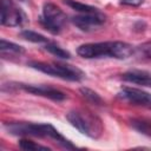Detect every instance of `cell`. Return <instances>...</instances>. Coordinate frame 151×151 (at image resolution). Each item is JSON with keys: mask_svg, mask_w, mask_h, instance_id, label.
Returning a JSON list of instances; mask_svg holds the SVG:
<instances>
[{"mask_svg": "<svg viewBox=\"0 0 151 151\" xmlns=\"http://www.w3.org/2000/svg\"><path fill=\"white\" fill-rule=\"evenodd\" d=\"M77 53L87 59L111 57L117 59H126L132 55L133 47L123 41H105V42H93L84 44L77 48Z\"/></svg>", "mask_w": 151, "mask_h": 151, "instance_id": "1", "label": "cell"}, {"mask_svg": "<svg viewBox=\"0 0 151 151\" xmlns=\"http://www.w3.org/2000/svg\"><path fill=\"white\" fill-rule=\"evenodd\" d=\"M5 129L14 136H32L39 138H52L66 149H74V146L65 139L52 125L37 123H9L5 124Z\"/></svg>", "mask_w": 151, "mask_h": 151, "instance_id": "2", "label": "cell"}, {"mask_svg": "<svg viewBox=\"0 0 151 151\" xmlns=\"http://www.w3.org/2000/svg\"><path fill=\"white\" fill-rule=\"evenodd\" d=\"M66 119L70 122V124L76 127L80 133L97 139L100 137L103 127H101V123L100 120L92 116L90 112H85V111H70L66 114Z\"/></svg>", "mask_w": 151, "mask_h": 151, "instance_id": "3", "label": "cell"}, {"mask_svg": "<svg viewBox=\"0 0 151 151\" xmlns=\"http://www.w3.org/2000/svg\"><path fill=\"white\" fill-rule=\"evenodd\" d=\"M29 66L44 72L46 74L58 77L65 80H72V81H78L84 77V73L72 66V65H61V64H47V63H40V61H32L29 63Z\"/></svg>", "mask_w": 151, "mask_h": 151, "instance_id": "4", "label": "cell"}, {"mask_svg": "<svg viewBox=\"0 0 151 151\" xmlns=\"http://www.w3.org/2000/svg\"><path fill=\"white\" fill-rule=\"evenodd\" d=\"M40 22L50 32L59 33L66 22V15L57 5L48 2L44 5Z\"/></svg>", "mask_w": 151, "mask_h": 151, "instance_id": "5", "label": "cell"}, {"mask_svg": "<svg viewBox=\"0 0 151 151\" xmlns=\"http://www.w3.org/2000/svg\"><path fill=\"white\" fill-rule=\"evenodd\" d=\"M25 19L24 13L14 6L9 0H2L1 6V24L5 26H18Z\"/></svg>", "mask_w": 151, "mask_h": 151, "instance_id": "6", "label": "cell"}, {"mask_svg": "<svg viewBox=\"0 0 151 151\" xmlns=\"http://www.w3.org/2000/svg\"><path fill=\"white\" fill-rule=\"evenodd\" d=\"M73 24L80 28L81 31H90L93 27L100 26L105 21V15H103L100 12L97 13H85L81 15H77L72 19Z\"/></svg>", "mask_w": 151, "mask_h": 151, "instance_id": "7", "label": "cell"}, {"mask_svg": "<svg viewBox=\"0 0 151 151\" xmlns=\"http://www.w3.org/2000/svg\"><path fill=\"white\" fill-rule=\"evenodd\" d=\"M120 96L132 104L151 107V94L134 87H123Z\"/></svg>", "mask_w": 151, "mask_h": 151, "instance_id": "8", "label": "cell"}, {"mask_svg": "<svg viewBox=\"0 0 151 151\" xmlns=\"http://www.w3.org/2000/svg\"><path fill=\"white\" fill-rule=\"evenodd\" d=\"M20 86H21V88H24L25 91H27L29 93H33V94H37V96H42V97L50 98L52 100L60 101V100H64L66 98L65 93H63L59 90L48 87V86H44V85H26V84H20Z\"/></svg>", "mask_w": 151, "mask_h": 151, "instance_id": "9", "label": "cell"}, {"mask_svg": "<svg viewBox=\"0 0 151 151\" xmlns=\"http://www.w3.org/2000/svg\"><path fill=\"white\" fill-rule=\"evenodd\" d=\"M123 79L133 84L151 87V73L144 71H130L123 74Z\"/></svg>", "mask_w": 151, "mask_h": 151, "instance_id": "10", "label": "cell"}, {"mask_svg": "<svg viewBox=\"0 0 151 151\" xmlns=\"http://www.w3.org/2000/svg\"><path fill=\"white\" fill-rule=\"evenodd\" d=\"M65 5H67L68 7H71L72 9L77 11V12H80L83 14L85 13H97L99 12L96 7L93 6H90V5H85V4H81V2H78L76 0H63Z\"/></svg>", "mask_w": 151, "mask_h": 151, "instance_id": "11", "label": "cell"}, {"mask_svg": "<svg viewBox=\"0 0 151 151\" xmlns=\"http://www.w3.org/2000/svg\"><path fill=\"white\" fill-rule=\"evenodd\" d=\"M130 123H131V126L136 131H138V132H140V133H143L145 136L151 137V122L145 120V119L133 118V119L130 120Z\"/></svg>", "mask_w": 151, "mask_h": 151, "instance_id": "12", "label": "cell"}, {"mask_svg": "<svg viewBox=\"0 0 151 151\" xmlns=\"http://www.w3.org/2000/svg\"><path fill=\"white\" fill-rule=\"evenodd\" d=\"M20 37L26 39V40H28V41H31V42H38V44H40V42H48V39L45 35H42L40 33H37L34 31H29V29L21 31L20 32Z\"/></svg>", "mask_w": 151, "mask_h": 151, "instance_id": "13", "label": "cell"}, {"mask_svg": "<svg viewBox=\"0 0 151 151\" xmlns=\"http://www.w3.org/2000/svg\"><path fill=\"white\" fill-rule=\"evenodd\" d=\"M0 50L2 53L4 52H12V53H24L25 52L22 46L17 45V44L11 42V41H7L5 39L0 40Z\"/></svg>", "mask_w": 151, "mask_h": 151, "instance_id": "14", "label": "cell"}, {"mask_svg": "<svg viewBox=\"0 0 151 151\" xmlns=\"http://www.w3.org/2000/svg\"><path fill=\"white\" fill-rule=\"evenodd\" d=\"M45 50L48 51L50 53L54 54L55 57L61 58V59H68L71 57L68 51H66V50H64V48H61V47H59L58 45H54V44H46Z\"/></svg>", "mask_w": 151, "mask_h": 151, "instance_id": "15", "label": "cell"}, {"mask_svg": "<svg viewBox=\"0 0 151 151\" xmlns=\"http://www.w3.org/2000/svg\"><path fill=\"white\" fill-rule=\"evenodd\" d=\"M80 92H81V94L88 101H91V103H93L96 105H101L103 104V99L100 98V96L97 92H94V91H92V90H90L87 87H81L80 88Z\"/></svg>", "mask_w": 151, "mask_h": 151, "instance_id": "16", "label": "cell"}, {"mask_svg": "<svg viewBox=\"0 0 151 151\" xmlns=\"http://www.w3.org/2000/svg\"><path fill=\"white\" fill-rule=\"evenodd\" d=\"M19 146L22 150H28V151H32V150H50L47 146H41V145L35 144L34 142L27 140V139H21L19 142Z\"/></svg>", "mask_w": 151, "mask_h": 151, "instance_id": "17", "label": "cell"}, {"mask_svg": "<svg viewBox=\"0 0 151 151\" xmlns=\"http://www.w3.org/2000/svg\"><path fill=\"white\" fill-rule=\"evenodd\" d=\"M137 52L140 57L146 58V59H151V40L139 45L137 47Z\"/></svg>", "mask_w": 151, "mask_h": 151, "instance_id": "18", "label": "cell"}, {"mask_svg": "<svg viewBox=\"0 0 151 151\" xmlns=\"http://www.w3.org/2000/svg\"><path fill=\"white\" fill-rule=\"evenodd\" d=\"M120 2L123 5H127V6H139V5H142L143 0H122Z\"/></svg>", "mask_w": 151, "mask_h": 151, "instance_id": "19", "label": "cell"}, {"mask_svg": "<svg viewBox=\"0 0 151 151\" xmlns=\"http://www.w3.org/2000/svg\"><path fill=\"white\" fill-rule=\"evenodd\" d=\"M20 1H27V0H20Z\"/></svg>", "mask_w": 151, "mask_h": 151, "instance_id": "20", "label": "cell"}]
</instances>
